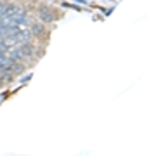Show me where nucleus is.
Segmentation results:
<instances>
[{
	"mask_svg": "<svg viewBox=\"0 0 149 156\" xmlns=\"http://www.w3.org/2000/svg\"><path fill=\"white\" fill-rule=\"evenodd\" d=\"M31 33H33V35H42V33H44V28H42L40 24H35L33 30H31Z\"/></svg>",
	"mask_w": 149,
	"mask_h": 156,
	"instance_id": "nucleus-5",
	"label": "nucleus"
},
{
	"mask_svg": "<svg viewBox=\"0 0 149 156\" xmlns=\"http://www.w3.org/2000/svg\"><path fill=\"white\" fill-rule=\"evenodd\" d=\"M7 52H9V57H11L14 62H16V61H21V59H24V54H23L21 47H14V49L7 50Z\"/></svg>",
	"mask_w": 149,
	"mask_h": 156,
	"instance_id": "nucleus-2",
	"label": "nucleus"
},
{
	"mask_svg": "<svg viewBox=\"0 0 149 156\" xmlns=\"http://www.w3.org/2000/svg\"><path fill=\"white\" fill-rule=\"evenodd\" d=\"M40 19L45 23H50V21H54V14L49 9H40Z\"/></svg>",
	"mask_w": 149,
	"mask_h": 156,
	"instance_id": "nucleus-3",
	"label": "nucleus"
},
{
	"mask_svg": "<svg viewBox=\"0 0 149 156\" xmlns=\"http://www.w3.org/2000/svg\"><path fill=\"white\" fill-rule=\"evenodd\" d=\"M7 50H9V45H7V42L0 38V54H7Z\"/></svg>",
	"mask_w": 149,
	"mask_h": 156,
	"instance_id": "nucleus-4",
	"label": "nucleus"
},
{
	"mask_svg": "<svg viewBox=\"0 0 149 156\" xmlns=\"http://www.w3.org/2000/svg\"><path fill=\"white\" fill-rule=\"evenodd\" d=\"M16 62L12 61L7 54H0V71H12Z\"/></svg>",
	"mask_w": 149,
	"mask_h": 156,
	"instance_id": "nucleus-1",
	"label": "nucleus"
}]
</instances>
